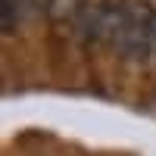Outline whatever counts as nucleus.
Segmentation results:
<instances>
[{
    "label": "nucleus",
    "mask_w": 156,
    "mask_h": 156,
    "mask_svg": "<svg viewBox=\"0 0 156 156\" xmlns=\"http://www.w3.org/2000/svg\"><path fill=\"white\" fill-rule=\"evenodd\" d=\"M37 3L44 6L47 19H53V22H72L78 12H81L84 0H37Z\"/></svg>",
    "instance_id": "nucleus-1"
},
{
    "label": "nucleus",
    "mask_w": 156,
    "mask_h": 156,
    "mask_svg": "<svg viewBox=\"0 0 156 156\" xmlns=\"http://www.w3.org/2000/svg\"><path fill=\"white\" fill-rule=\"evenodd\" d=\"M147 37H150V53H156V9H150V19H147Z\"/></svg>",
    "instance_id": "nucleus-2"
}]
</instances>
